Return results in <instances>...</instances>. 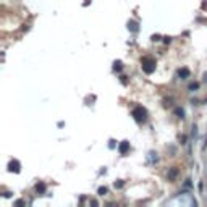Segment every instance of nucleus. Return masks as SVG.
Masks as SVG:
<instances>
[]
</instances>
